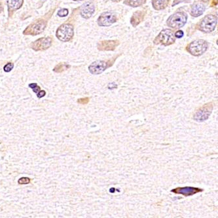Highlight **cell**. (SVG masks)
<instances>
[{
	"instance_id": "1",
	"label": "cell",
	"mask_w": 218,
	"mask_h": 218,
	"mask_svg": "<svg viewBox=\"0 0 218 218\" xmlns=\"http://www.w3.org/2000/svg\"><path fill=\"white\" fill-rule=\"evenodd\" d=\"M218 23V18L213 15H208L203 18L198 24V29L204 33H210L214 30Z\"/></svg>"
},
{
	"instance_id": "2",
	"label": "cell",
	"mask_w": 218,
	"mask_h": 218,
	"mask_svg": "<svg viewBox=\"0 0 218 218\" xmlns=\"http://www.w3.org/2000/svg\"><path fill=\"white\" fill-rule=\"evenodd\" d=\"M176 41L174 33L170 29H164L154 39L153 43L156 45H163L164 46L170 45Z\"/></svg>"
},
{
	"instance_id": "3",
	"label": "cell",
	"mask_w": 218,
	"mask_h": 218,
	"mask_svg": "<svg viewBox=\"0 0 218 218\" xmlns=\"http://www.w3.org/2000/svg\"><path fill=\"white\" fill-rule=\"evenodd\" d=\"M208 43L205 40L197 39L192 41L187 47V51L195 56H199L206 51Z\"/></svg>"
},
{
	"instance_id": "4",
	"label": "cell",
	"mask_w": 218,
	"mask_h": 218,
	"mask_svg": "<svg viewBox=\"0 0 218 218\" xmlns=\"http://www.w3.org/2000/svg\"><path fill=\"white\" fill-rule=\"evenodd\" d=\"M56 36L61 41H70L74 36V29L73 25L70 24H62L57 29Z\"/></svg>"
},
{
	"instance_id": "5",
	"label": "cell",
	"mask_w": 218,
	"mask_h": 218,
	"mask_svg": "<svg viewBox=\"0 0 218 218\" xmlns=\"http://www.w3.org/2000/svg\"><path fill=\"white\" fill-rule=\"evenodd\" d=\"M47 22L44 19H39L37 21L29 25L23 32L26 36H37L41 34L47 27Z\"/></svg>"
},
{
	"instance_id": "6",
	"label": "cell",
	"mask_w": 218,
	"mask_h": 218,
	"mask_svg": "<svg viewBox=\"0 0 218 218\" xmlns=\"http://www.w3.org/2000/svg\"><path fill=\"white\" fill-rule=\"evenodd\" d=\"M187 15L184 12H177L173 14L167 20V25L170 28L176 29L182 28L186 24Z\"/></svg>"
},
{
	"instance_id": "7",
	"label": "cell",
	"mask_w": 218,
	"mask_h": 218,
	"mask_svg": "<svg viewBox=\"0 0 218 218\" xmlns=\"http://www.w3.org/2000/svg\"><path fill=\"white\" fill-rule=\"evenodd\" d=\"M212 110V103H207L197 110L195 113L194 114L193 119L197 122H204L210 117Z\"/></svg>"
},
{
	"instance_id": "8",
	"label": "cell",
	"mask_w": 218,
	"mask_h": 218,
	"mask_svg": "<svg viewBox=\"0 0 218 218\" xmlns=\"http://www.w3.org/2000/svg\"><path fill=\"white\" fill-rule=\"evenodd\" d=\"M117 21V16L114 13L104 12L99 17L97 22L100 26H109Z\"/></svg>"
},
{
	"instance_id": "9",
	"label": "cell",
	"mask_w": 218,
	"mask_h": 218,
	"mask_svg": "<svg viewBox=\"0 0 218 218\" xmlns=\"http://www.w3.org/2000/svg\"><path fill=\"white\" fill-rule=\"evenodd\" d=\"M53 39L51 37H41L31 43L30 47L36 51H45L51 46Z\"/></svg>"
},
{
	"instance_id": "10",
	"label": "cell",
	"mask_w": 218,
	"mask_h": 218,
	"mask_svg": "<svg viewBox=\"0 0 218 218\" xmlns=\"http://www.w3.org/2000/svg\"><path fill=\"white\" fill-rule=\"evenodd\" d=\"M109 65L108 62L103 60H97L92 62L89 66V70L93 75H99L106 70Z\"/></svg>"
},
{
	"instance_id": "11",
	"label": "cell",
	"mask_w": 218,
	"mask_h": 218,
	"mask_svg": "<svg viewBox=\"0 0 218 218\" xmlns=\"http://www.w3.org/2000/svg\"><path fill=\"white\" fill-rule=\"evenodd\" d=\"M204 189H200L198 187H177L174 189L171 190V192L174 193L179 194V195H182L185 197H189V196H192L193 195L202 192Z\"/></svg>"
},
{
	"instance_id": "12",
	"label": "cell",
	"mask_w": 218,
	"mask_h": 218,
	"mask_svg": "<svg viewBox=\"0 0 218 218\" xmlns=\"http://www.w3.org/2000/svg\"><path fill=\"white\" fill-rule=\"evenodd\" d=\"M95 11V7L94 4L90 2H87L84 4L81 10V15L83 18L88 19L91 18Z\"/></svg>"
},
{
	"instance_id": "13",
	"label": "cell",
	"mask_w": 218,
	"mask_h": 218,
	"mask_svg": "<svg viewBox=\"0 0 218 218\" xmlns=\"http://www.w3.org/2000/svg\"><path fill=\"white\" fill-rule=\"evenodd\" d=\"M119 41L115 40L112 41H102L98 44V48L100 51H113L119 45Z\"/></svg>"
},
{
	"instance_id": "14",
	"label": "cell",
	"mask_w": 218,
	"mask_h": 218,
	"mask_svg": "<svg viewBox=\"0 0 218 218\" xmlns=\"http://www.w3.org/2000/svg\"><path fill=\"white\" fill-rule=\"evenodd\" d=\"M23 1L24 0H7V1L8 13H9V17H11L14 12L21 8L23 4Z\"/></svg>"
},
{
	"instance_id": "15",
	"label": "cell",
	"mask_w": 218,
	"mask_h": 218,
	"mask_svg": "<svg viewBox=\"0 0 218 218\" xmlns=\"http://www.w3.org/2000/svg\"><path fill=\"white\" fill-rule=\"evenodd\" d=\"M205 11V7L201 3H195L191 7V15L194 17H200L204 13Z\"/></svg>"
},
{
	"instance_id": "16",
	"label": "cell",
	"mask_w": 218,
	"mask_h": 218,
	"mask_svg": "<svg viewBox=\"0 0 218 218\" xmlns=\"http://www.w3.org/2000/svg\"><path fill=\"white\" fill-rule=\"evenodd\" d=\"M145 16V13L142 11H138L136 13L133 14L132 17L131 18V24L134 27H136V26L140 24L142 21L144 20Z\"/></svg>"
},
{
	"instance_id": "17",
	"label": "cell",
	"mask_w": 218,
	"mask_h": 218,
	"mask_svg": "<svg viewBox=\"0 0 218 218\" xmlns=\"http://www.w3.org/2000/svg\"><path fill=\"white\" fill-rule=\"evenodd\" d=\"M170 0H152V5L155 9L163 10L168 5Z\"/></svg>"
},
{
	"instance_id": "18",
	"label": "cell",
	"mask_w": 218,
	"mask_h": 218,
	"mask_svg": "<svg viewBox=\"0 0 218 218\" xmlns=\"http://www.w3.org/2000/svg\"><path fill=\"white\" fill-rule=\"evenodd\" d=\"M145 0H125L124 3L132 7H137L144 3Z\"/></svg>"
},
{
	"instance_id": "19",
	"label": "cell",
	"mask_w": 218,
	"mask_h": 218,
	"mask_svg": "<svg viewBox=\"0 0 218 218\" xmlns=\"http://www.w3.org/2000/svg\"><path fill=\"white\" fill-rule=\"evenodd\" d=\"M68 68H70V66L66 64H60L56 66V67L53 69V71L56 73H61L67 70Z\"/></svg>"
},
{
	"instance_id": "20",
	"label": "cell",
	"mask_w": 218,
	"mask_h": 218,
	"mask_svg": "<svg viewBox=\"0 0 218 218\" xmlns=\"http://www.w3.org/2000/svg\"><path fill=\"white\" fill-rule=\"evenodd\" d=\"M31 180L29 178H27V177H22V178H20L18 180V183L19 185H26V184H29L30 183Z\"/></svg>"
},
{
	"instance_id": "21",
	"label": "cell",
	"mask_w": 218,
	"mask_h": 218,
	"mask_svg": "<svg viewBox=\"0 0 218 218\" xmlns=\"http://www.w3.org/2000/svg\"><path fill=\"white\" fill-rule=\"evenodd\" d=\"M14 68V64L12 62H9L7 63V64H5L3 67V70L5 72L9 73Z\"/></svg>"
},
{
	"instance_id": "22",
	"label": "cell",
	"mask_w": 218,
	"mask_h": 218,
	"mask_svg": "<svg viewBox=\"0 0 218 218\" xmlns=\"http://www.w3.org/2000/svg\"><path fill=\"white\" fill-rule=\"evenodd\" d=\"M29 87L31 88L32 91L34 92L35 93L37 94L40 91H41V88H40L39 86L37 85V83H30L29 84Z\"/></svg>"
},
{
	"instance_id": "23",
	"label": "cell",
	"mask_w": 218,
	"mask_h": 218,
	"mask_svg": "<svg viewBox=\"0 0 218 218\" xmlns=\"http://www.w3.org/2000/svg\"><path fill=\"white\" fill-rule=\"evenodd\" d=\"M57 15L60 17H66L68 15V10L67 9H63L60 10Z\"/></svg>"
},
{
	"instance_id": "24",
	"label": "cell",
	"mask_w": 218,
	"mask_h": 218,
	"mask_svg": "<svg viewBox=\"0 0 218 218\" xmlns=\"http://www.w3.org/2000/svg\"><path fill=\"white\" fill-rule=\"evenodd\" d=\"M89 97H85V98H82L78 99L77 102L80 104L85 105L87 104L89 102Z\"/></svg>"
},
{
	"instance_id": "25",
	"label": "cell",
	"mask_w": 218,
	"mask_h": 218,
	"mask_svg": "<svg viewBox=\"0 0 218 218\" xmlns=\"http://www.w3.org/2000/svg\"><path fill=\"white\" fill-rule=\"evenodd\" d=\"M174 35H175V37H176V38H182V37L183 36L184 34H183V31L179 30L175 33Z\"/></svg>"
},
{
	"instance_id": "26",
	"label": "cell",
	"mask_w": 218,
	"mask_h": 218,
	"mask_svg": "<svg viewBox=\"0 0 218 218\" xmlns=\"http://www.w3.org/2000/svg\"><path fill=\"white\" fill-rule=\"evenodd\" d=\"M45 95H46L45 91H40L37 94V96L38 98H41L45 96Z\"/></svg>"
},
{
	"instance_id": "27",
	"label": "cell",
	"mask_w": 218,
	"mask_h": 218,
	"mask_svg": "<svg viewBox=\"0 0 218 218\" xmlns=\"http://www.w3.org/2000/svg\"><path fill=\"white\" fill-rule=\"evenodd\" d=\"M2 11H3V6H2L1 2L0 1V14L2 12Z\"/></svg>"
},
{
	"instance_id": "28",
	"label": "cell",
	"mask_w": 218,
	"mask_h": 218,
	"mask_svg": "<svg viewBox=\"0 0 218 218\" xmlns=\"http://www.w3.org/2000/svg\"><path fill=\"white\" fill-rule=\"evenodd\" d=\"M111 1H112L113 2H119L120 1H121V0H111Z\"/></svg>"
},
{
	"instance_id": "29",
	"label": "cell",
	"mask_w": 218,
	"mask_h": 218,
	"mask_svg": "<svg viewBox=\"0 0 218 218\" xmlns=\"http://www.w3.org/2000/svg\"><path fill=\"white\" fill-rule=\"evenodd\" d=\"M75 1H83V0H73Z\"/></svg>"
}]
</instances>
